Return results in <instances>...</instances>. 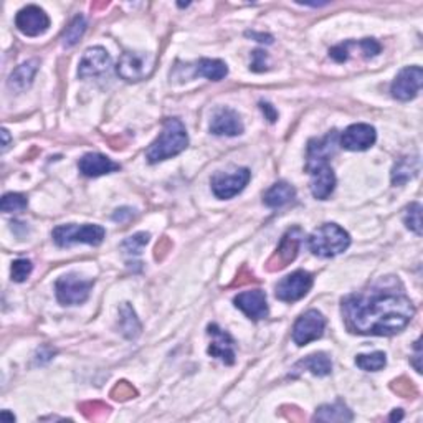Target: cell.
Segmentation results:
<instances>
[{"label":"cell","mask_w":423,"mask_h":423,"mask_svg":"<svg viewBox=\"0 0 423 423\" xmlns=\"http://www.w3.org/2000/svg\"><path fill=\"white\" fill-rule=\"evenodd\" d=\"M342 314L351 332L362 336H393L407 328L415 314L398 279L383 278L342 301Z\"/></svg>","instance_id":"1"},{"label":"cell","mask_w":423,"mask_h":423,"mask_svg":"<svg viewBox=\"0 0 423 423\" xmlns=\"http://www.w3.org/2000/svg\"><path fill=\"white\" fill-rule=\"evenodd\" d=\"M187 146H189V136H187L185 126L177 117H170L164 122L159 137L147 147L146 159L151 164H157V162L180 154L182 151H185Z\"/></svg>","instance_id":"2"},{"label":"cell","mask_w":423,"mask_h":423,"mask_svg":"<svg viewBox=\"0 0 423 423\" xmlns=\"http://www.w3.org/2000/svg\"><path fill=\"white\" fill-rule=\"evenodd\" d=\"M309 250L321 258H332L346 252L351 245V237L346 230L336 224H324L314 230L308 240Z\"/></svg>","instance_id":"3"},{"label":"cell","mask_w":423,"mask_h":423,"mask_svg":"<svg viewBox=\"0 0 423 423\" xmlns=\"http://www.w3.org/2000/svg\"><path fill=\"white\" fill-rule=\"evenodd\" d=\"M105 228L100 225H60L53 230L52 237L58 247H71L75 243L100 245L105 240Z\"/></svg>","instance_id":"4"},{"label":"cell","mask_w":423,"mask_h":423,"mask_svg":"<svg viewBox=\"0 0 423 423\" xmlns=\"http://www.w3.org/2000/svg\"><path fill=\"white\" fill-rule=\"evenodd\" d=\"M157 57L146 52H126L117 62V75L126 81H141L152 75Z\"/></svg>","instance_id":"5"},{"label":"cell","mask_w":423,"mask_h":423,"mask_svg":"<svg viewBox=\"0 0 423 423\" xmlns=\"http://www.w3.org/2000/svg\"><path fill=\"white\" fill-rule=\"evenodd\" d=\"M93 288L91 279H83L75 273L65 274L58 278L55 283L57 299L65 306H75V304L85 303Z\"/></svg>","instance_id":"6"},{"label":"cell","mask_w":423,"mask_h":423,"mask_svg":"<svg viewBox=\"0 0 423 423\" xmlns=\"http://www.w3.org/2000/svg\"><path fill=\"white\" fill-rule=\"evenodd\" d=\"M304 233L299 227L288 230V232L284 233V237L282 238V242H279L277 252H274L273 257L268 260L267 263L268 272H279V270L286 268L288 265H291L294 262V258L298 257Z\"/></svg>","instance_id":"7"},{"label":"cell","mask_w":423,"mask_h":423,"mask_svg":"<svg viewBox=\"0 0 423 423\" xmlns=\"http://www.w3.org/2000/svg\"><path fill=\"white\" fill-rule=\"evenodd\" d=\"M324 328H326V319H324L323 314L316 311V309H309L294 323L293 341L301 347L306 346V344L318 341L323 336Z\"/></svg>","instance_id":"8"},{"label":"cell","mask_w":423,"mask_h":423,"mask_svg":"<svg viewBox=\"0 0 423 423\" xmlns=\"http://www.w3.org/2000/svg\"><path fill=\"white\" fill-rule=\"evenodd\" d=\"M313 286V277L304 270H298L288 277H284L277 284V298L283 303H294L306 296Z\"/></svg>","instance_id":"9"},{"label":"cell","mask_w":423,"mask_h":423,"mask_svg":"<svg viewBox=\"0 0 423 423\" xmlns=\"http://www.w3.org/2000/svg\"><path fill=\"white\" fill-rule=\"evenodd\" d=\"M250 177H252V174H250L248 169H237L230 172V174L219 172V174L212 177V190H214L217 199H232V197L238 195L247 187Z\"/></svg>","instance_id":"10"},{"label":"cell","mask_w":423,"mask_h":423,"mask_svg":"<svg viewBox=\"0 0 423 423\" xmlns=\"http://www.w3.org/2000/svg\"><path fill=\"white\" fill-rule=\"evenodd\" d=\"M423 83V70L420 66H408L398 73L390 86L392 96L398 101H410L418 95Z\"/></svg>","instance_id":"11"},{"label":"cell","mask_w":423,"mask_h":423,"mask_svg":"<svg viewBox=\"0 0 423 423\" xmlns=\"http://www.w3.org/2000/svg\"><path fill=\"white\" fill-rule=\"evenodd\" d=\"M16 25L23 35L27 37H38L45 33L50 27V18L37 6L23 7L16 17Z\"/></svg>","instance_id":"12"},{"label":"cell","mask_w":423,"mask_h":423,"mask_svg":"<svg viewBox=\"0 0 423 423\" xmlns=\"http://www.w3.org/2000/svg\"><path fill=\"white\" fill-rule=\"evenodd\" d=\"M377 139L376 129L371 124H357L349 126L341 136V146L347 151H367L369 147L373 146Z\"/></svg>","instance_id":"13"},{"label":"cell","mask_w":423,"mask_h":423,"mask_svg":"<svg viewBox=\"0 0 423 423\" xmlns=\"http://www.w3.org/2000/svg\"><path fill=\"white\" fill-rule=\"evenodd\" d=\"M337 132L332 131L323 137V139H313L308 144V162L306 170L316 166L328 164V161L336 154L337 147Z\"/></svg>","instance_id":"14"},{"label":"cell","mask_w":423,"mask_h":423,"mask_svg":"<svg viewBox=\"0 0 423 423\" xmlns=\"http://www.w3.org/2000/svg\"><path fill=\"white\" fill-rule=\"evenodd\" d=\"M235 306L240 311H243L250 319L253 321H260L268 316V303L267 294L262 289H252V291H243L233 299Z\"/></svg>","instance_id":"15"},{"label":"cell","mask_w":423,"mask_h":423,"mask_svg":"<svg viewBox=\"0 0 423 423\" xmlns=\"http://www.w3.org/2000/svg\"><path fill=\"white\" fill-rule=\"evenodd\" d=\"M209 336L212 337V342L209 346L210 356L220 359L227 366L235 364V342L232 336L227 331H224V329H220L217 324H210Z\"/></svg>","instance_id":"16"},{"label":"cell","mask_w":423,"mask_h":423,"mask_svg":"<svg viewBox=\"0 0 423 423\" xmlns=\"http://www.w3.org/2000/svg\"><path fill=\"white\" fill-rule=\"evenodd\" d=\"M111 65V57L105 48L95 47L88 48V50L83 53L80 66H78V76L80 78H90V76H98L103 75V73L108 71V68Z\"/></svg>","instance_id":"17"},{"label":"cell","mask_w":423,"mask_h":423,"mask_svg":"<svg viewBox=\"0 0 423 423\" xmlns=\"http://www.w3.org/2000/svg\"><path fill=\"white\" fill-rule=\"evenodd\" d=\"M311 175V194L318 200H326L336 189V175L329 164L316 166L313 169H308Z\"/></svg>","instance_id":"18"},{"label":"cell","mask_w":423,"mask_h":423,"mask_svg":"<svg viewBox=\"0 0 423 423\" xmlns=\"http://www.w3.org/2000/svg\"><path fill=\"white\" fill-rule=\"evenodd\" d=\"M210 131L215 136H238L243 132V122L240 120L238 112L230 110V108H222L215 112L210 122Z\"/></svg>","instance_id":"19"},{"label":"cell","mask_w":423,"mask_h":423,"mask_svg":"<svg viewBox=\"0 0 423 423\" xmlns=\"http://www.w3.org/2000/svg\"><path fill=\"white\" fill-rule=\"evenodd\" d=\"M78 169L86 177H100L120 170L121 166L116 164L115 161H111L110 157L96 154V152H90V154L83 156L80 162H78Z\"/></svg>","instance_id":"20"},{"label":"cell","mask_w":423,"mask_h":423,"mask_svg":"<svg viewBox=\"0 0 423 423\" xmlns=\"http://www.w3.org/2000/svg\"><path fill=\"white\" fill-rule=\"evenodd\" d=\"M351 48H356V50L361 52V55L364 58H372L381 53L382 47L378 45L376 40H372V38H366V40H361V42H346V43H341V45L334 47L331 52H329V55H331L332 60H336L337 63H344L349 60V55H351Z\"/></svg>","instance_id":"21"},{"label":"cell","mask_w":423,"mask_h":423,"mask_svg":"<svg viewBox=\"0 0 423 423\" xmlns=\"http://www.w3.org/2000/svg\"><path fill=\"white\" fill-rule=\"evenodd\" d=\"M303 371L313 372L314 376H318V377L329 376V373H331V371H332L331 359H329L324 352L311 354V356H308L306 359H303V361H299L296 366L293 367L294 376H298V373L303 372Z\"/></svg>","instance_id":"22"},{"label":"cell","mask_w":423,"mask_h":423,"mask_svg":"<svg viewBox=\"0 0 423 423\" xmlns=\"http://www.w3.org/2000/svg\"><path fill=\"white\" fill-rule=\"evenodd\" d=\"M294 197H296V190H294L293 185H289L288 182H277L263 195V202L267 207L278 209V207H283L288 202H291Z\"/></svg>","instance_id":"23"},{"label":"cell","mask_w":423,"mask_h":423,"mask_svg":"<svg viewBox=\"0 0 423 423\" xmlns=\"http://www.w3.org/2000/svg\"><path fill=\"white\" fill-rule=\"evenodd\" d=\"M420 170V159L418 156L403 157L395 164L392 170V184L393 185H403L408 180L413 179Z\"/></svg>","instance_id":"24"},{"label":"cell","mask_w":423,"mask_h":423,"mask_svg":"<svg viewBox=\"0 0 423 423\" xmlns=\"http://www.w3.org/2000/svg\"><path fill=\"white\" fill-rule=\"evenodd\" d=\"M313 420L319 422H352L354 415L342 402H336L332 405L319 407L314 413Z\"/></svg>","instance_id":"25"},{"label":"cell","mask_w":423,"mask_h":423,"mask_svg":"<svg viewBox=\"0 0 423 423\" xmlns=\"http://www.w3.org/2000/svg\"><path fill=\"white\" fill-rule=\"evenodd\" d=\"M37 68H38V60H30V62L23 63V65L18 66L17 70L11 75L8 86H11L12 90H17V91L25 90V88L32 85V80H33V76H35Z\"/></svg>","instance_id":"26"},{"label":"cell","mask_w":423,"mask_h":423,"mask_svg":"<svg viewBox=\"0 0 423 423\" xmlns=\"http://www.w3.org/2000/svg\"><path fill=\"white\" fill-rule=\"evenodd\" d=\"M195 75L205 76L212 81H220L228 75V68L222 60H210V58H202L195 66Z\"/></svg>","instance_id":"27"},{"label":"cell","mask_w":423,"mask_h":423,"mask_svg":"<svg viewBox=\"0 0 423 423\" xmlns=\"http://www.w3.org/2000/svg\"><path fill=\"white\" fill-rule=\"evenodd\" d=\"M120 328L127 339H136L141 334V323L129 303L120 308Z\"/></svg>","instance_id":"28"},{"label":"cell","mask_w":423,"mask_h":423,"mask_svg":"<svg viewBox=\"0 0 423 423\" xmlns=\"http://www.w3.org/2000/svg\"><path fill=\"white\" fill-rule=\"evenodd\" d=\"M356 364L359 369L366 372H377L386 367L387 357L383 352H372V354H359L356 357Z\"/></svg>","instance_id":"29"},{"label":"cell","mask_w":423,"mask_h":423,"mask_svg":"<svg viewBox=\"0 0 423 423\" xmlns=\"http://www.w3.org/2000/svg\"><path fill=\"white\" fill-rule=\"evenodd\" d=\"M86 30V21L83 16L75 17L70 25L66 27L65 33H63V45L65 47H73L80 42V38L83 37V33Z\"/></svg>","instance_id":"30"},{"label":"cell","mask_w":423,"mask_h":423,"mask_svg":"<svg viewBox=\"0 0 423 423\" xmlns=\"http://www.w3.org/2000/svg\"><path fill=\"white\" fill-rule=\"evenodd\" d=\"M403 220H405L407 228H410L412 232H415L417 235H422V205L420 204L413 202V204L408 205Z\"/></svg>","instance_id":"31"},{"label":"cell","mask_w":423,"mask_h":423,"mask_svg":"<svg viewBox=\"0 0 423 423\" xmlns=\"http://www.w3.org/2000/svg\"><path fill=\"white\" fill-rule=\"evenodd\" d=\"M27 205V197L22 194H6L2 197V202H0V209H2V212H7V214L25 210Z\"/></svg>","instance_id":"32"},{"label":"cell","mask_w":423,"mask_h":423,"mask_svg":"<svg viewBox=\"0 0 423 423\" xmlns=\"http://www.w3.org/2000/svg\"><path fill=\"white\" fill-rule=\"evenodd\" d=\"M80 410L83 415L90 418V420H100V418H105L108 413H110V407H108L106 403L96 400V402L81 403Z\"/></svg>","instance_id":"33"},{"label":"cell","mask_w":423,"mask_h":423,"mask_svg":"<svg viewBox=\"0 0 423 423\" xmlns=\"http://www.w3.org/2000/svg\"><path fill=\"white\" fill-rule=\"evenodd\" d=\"M149 242V233H136L122 242V250L129 255H139Z\"/></svg>","instance_id":"34"},{"label":"cell","mask_w":423,"mask_h":423,"mask_svg":"<svg viewBox=\"0 0 423 423\" xmlns=\"http://www.w3.org/2000/svg\"><path fill=\"white\" fill-rule=\"evenodd\" d=\"M33 265L30 260H16L12 263V279L17 283H23L30 277Z\"/></svg>","instance_id":"35"},{"label":"cell","mask_w":423,"mask_h":423,"mask_svg":"<svg viewBox=\"0 0 423 423\" xmlns=\"http://www.w3.org/2000/svg\"><path fill=\"white\" fill-rule=\"evenodd\" d=\"M134 395H136L134 387H132L131 383L124 382V381L117 382L115 386V388L111 390V397L116 398V400H121V402L129 400V398H132Z\"/></svg>","instance_id":"36"},{"label":"cell","mask_w":423,"mask_h":423,"mask_svg":"<svg viewBox=\"0 0 423 423\" xmlns=\"http://www.w3.org/2000/svg\"><path fill=\"white\" fill-rule=\"evenodd\" d=\"M392 388H393V392H397L398 395H402V397L417 395V388H415V386H413V382L408 381V378H405V377H400L398 381H393Z\"/></svg>","instance_id":"37"},{"label":"cell","mask_w":423,"mask_h":423,"mask_svg":"<svg viewBox=\"0 0 423 423\" xmlns=\"http://www.w3.org/2000/svg\"><path fill=\"white\" fill-rule=\"evenodd\" d=\"M265 60H267V53L262 50H255L253 52V63H252V70L253 71H263L265 68Z\"/></svg>","instance_id":"38"},{"label":"cell","mask_w":423,"mask_h":423,"mask_svg":"<svg viewBox=\"0 0 423 423\" xmlns=\"http://www.w3.org/2000/svg\"><path fill=\"white\" fill-rule=\"evenodd\" d=\"M170 247H172V245H170L169 240H167V238H162L161 242L157 243V247H156V258H157V260H162V258H164V255H166L167 252H169Z\"/></svg>","instance_id":"39"},{"label":"cell","mask_w":423,"mask_h":423,"mask_svg":"<svg viewBox=\"0 0 423 423\" xmlns=\"http://www.w3.org/2000/svg\"><path fill=\"white\" fill-rule=\"evenodd\" d=\"M260 106H262V110L265 115H267L270 122H274L278 120V112L274 111V108L272 105H268V103H260Z\"/></svg>","instance_id":"40"},{"label":"cell","mask_w":423,"mask_h":423,"mask_svg":"<svg viewBox=\"0 0 423 423\" xmlns=\"http://www.w3.org/2000/svg\"><path fill=\"white\" fill-rule=\"evenodd\" d=\"M248 35H252L253 38H258V42H262V43H272L273 42V38L270 37V35H263V33H248Z\"/></svg>","instance_id":"41"},{"label":"cell","mask_w":423,"mask_h":423,"mask_svg":"<svg viewBox=\"0 0 423 423\" xmlns=\"http://www.w3.org/2000/svg\"><path fill=\"white\" fill-rule=\"evenodd\" d=\"M2 137H4V142H2V152L7 151L8 147V131L7 129H2Z\"/></svg>","instance_id":"42"},{"label":"cell","mask_w":423,"mask_h":423,"mask_svg":"<svg viewBox=\"0 0 423 423\" xmlns=\"http://www.w3.org/2000/svg\"><path fill=\"white\" fill-rule=\"evenodd\" d=\"M402 417H403V413H402V410H395V412H393V413H392V415H390V420H392V422H393V420H400V418H402Z\"/></svg>","instance_id":"43"},{"label":"cell","mask_w":423,"mask_h":423,"mask_svg":"<svg viewBox=\"0 0 423 423\" xmlns=\"http://www.w3.org/2000/svg\"><path fill=\"white\" fill-rule=\"evenodd\" d=\"M2 418H8V420H11V422L16 420V417H13V415H8L7 412H2Z\"/></svg>","instance_id":"44"},{"label":"cell","mask_w":423,"mask_h":423,"mask_svg":"<svg viewBox=\"0 0 423 423\" xmlns=\"http://www.w3.org/2000/svg\"><path fill=\"white\" fill-rule=\"evenodd\" d=\"M415 357H417V361H420V354H417ZM415 369H417V372H422V367L418 366V364H415Z\"/></svg>","instance_id":"45"}]
</instances>
